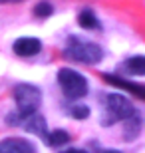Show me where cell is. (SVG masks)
<instances>
[{"label":"cell","mask_w":145,"mask_h":153,"mask_svg":"<svg viewBox=\"0 0 145 153\" xmlns=\"http://www.w3.org/2000/svg\"><path fill=\"white\" fill-rule=\"evenodd\" d=\"M14 100H16V114L8 115V123L10 125H20L24 119L36 114L40 102H42V94L36 85L30 84H18L14 88Z\"/></svg>","instance_id":"6da1fadb"},{"label":"cell","mask_w":145,"mask_h":153,"mask_svg":"<svg viewBox=\"0 0 145 153\" xmlns=\"http://www.w3.org/2000/svg\"><path fill=\"white\" fill-rule=\"evenodd\" d=\"M64 56L80 64H95L101 60L103 52L97 44L89 42V40H80L76 36H70L66 42V48H64Z\"/></svg>","instance_id":"7a4b0ae2"},{"label":"cell","mask_w":145,"mask_h":153,"mask_svg":"<svg viewBox=\"0 0 145 153\" xmlns=\"http://www.w3.org/2000/svg\"><path fill=\"white\" fill-rule=\"evenodd\" d=\"M58 82H60V88L68 100H80L88 94V82L76 70L62 68L58 72Z\"/></svg>","instance_id":"3957f363"},{"label":"cell","mask_w":145,"mask_h":153,"mask_svg":"<svg viewBox=\"0 0 145 153\" xmlns=\"http://www.w3.org/2000/svg\"><path fill=\"white\" fill-rule=\"evenodd\" d=\"M135 114L133 105L129 103V100H125L119 94H109L106 97V114H103V125H109L113 121H121L127 119Z\"/></svg>","instance_id":"277c9868"},{"label":"cell","mask_w":145,"mask_h":153,"mask_svg":"<svg viewBox=\"0 0 145 153\" xmlns=\"http://www.w3.org/2000/svg\"><path fill=\"white\" fill-rule=\"evenodd\" d=\"M12 50L16 52L18 56L22 58H30V56H36L40 50H42V44H40L38 38H20L14 42Z\"/></svg>","instance_id":"5b68a950"},{"label":"cell","mask_w":145,"mask_h":153,"mask_svg":"<svg viewBox=\"0 0 145 153\" xmlns=\"http://www.w3.org/2000/svg\"><path fill=\"white\" fill-rule=\"evenodd\" d=\"M0 153H36L34 145L26 139H18V137H10L0 141Z\"/></svg>","instance_id":"8992f818"},{"label":"cell","mask_w":145,"mask_h":153,"mask_svg":"<svg viewBox=\"0 0 145 153\" xmlns=\"http://www.w3.org/2000/svg\"><path fill=\"white\" fill-rule=\"evenodd\" d=\"M24 121H26V123H24V127H26V131H28V133H36V135L44 137V133H46V119L42 117V115L32 114L30 117L24 119Z\"/></svg>","instance_id":"52a82bcc"},{"label":"cell","mask_w":145,"mask_h":153,"mask_svg":"<svg viewBox=\"0 0 145 153\" xmlns=\"http://www.w3.org/2000/svg\"><path fill=\"white\" fill-rule=\"evenodd\" d=\"M127 123H125V129H123V137L125 139H135V137L139 135V131H141V117L137 114H133L131 117L125 119Z\"/></svg>","instance_id":"ba28073f"},{"label":"cell","mask_w":145,"mask_h":153,"mask_svg":"<svg viewBox=\"0 0 145 153\" xmlns=\"http://www.w3.org/2000/svg\"><path fill=\"white\" fill-rule=\"evenodd\" d=\"M123 70L131 76H143L145 74V58L143 56H133L123 64Z\"/></svg>","instance_id":"9c48e42d"},{"label":"cell","mask_w":145,"mask_h":153,"mask_svg":"<svg viewBox=\"0 0 145 153\" xmlns=\"http://www.w3.org/2000/svg\"><path fill=\"white\" fill-rule=\"evenodd\" d=\"M106 82L107 84H113V85H119V88H125V90H129V91H133L137 97H145V88L143 85L131 84V82H123L121 78H112L109 74L106 76Z\"/></svg>","instance_id":"30bf717a"},{"label":"cell","mask_w":145,"mask_h":153,"mask_svg":"<svg viewBox=\"0 0 145 153\" xmlns=\"http://www.w3.org/2000/svg\"><path fill=\"white\" fill-rule=\"evenodd\" d=\"M68 139H70V135H68L64 129H56V131H46L44 133V141L46 145H52V147H60V145H64V143H68Z\"/></svg>","instance_id":"8fae6325"},{"label":"cell","mask_w":145,"mask_h":153,"mask_svg":"<svg viewBox=\"0 0 145 153\" xmlns=\"http://www.w3.org/2000/svg\"><path fill=\"white\" fill-rule=\"evenodd\" d=\"M78 22H80V26L82 28H86V30H94V28H97L100 26V22H97V18H95V14L91 10H82L78 14Z\"/></svg>","instance_id":"7c38bea8"},{"label":"cell","mask_w":145,"mask_h":153,"mask_svg":"<svg viewBox=\"0 0 145 153\" xmlns=\"http://www.w3.org/2000/svg\"><path fill=\"white\" fill-rule=\"evenodd\" d=\"M52 14V4L50 2H40V4H36V8H34V16L38 18H48Z\"/></svg>","instance_id":"4fadbf2b"},{"label":"cell","mask_w":145,"mask_h":153,"mask_svg":"<svg viewBox=\"0 0 145 153\" xmlns=\"http://www.w3.org/2000/svg\"><path fill=\"white\" fill-rule=\"evenodd\" d=\"M72 115L76 119H86L89 115V109L86 108V105H76V108L72 109Z\"/></svg>","instance_id":"5bb4252c"},{"label":"cell","mask_w":145,"mask_h":153,"mask_svg":"<svg viewBox=\"0 0 145 153\" xmlns=\"http://www.w3.org/2000/svg\"><path fill=\"white\" fill-rule=\"evenodd\" d=\"M62 153H86L84 149H66V151H62Z\"/></svg>","instance_id":"9a60e30c"},{"label":"cell","mask_w":145,"mask_h":153,"mask_svg":"<svg viewBox=\"0 0 145 153\" xmlns=\"http://www.w3.org/2000/svg\"><path fill=\"white\" fill-rule=\"evenodd\" d=\"M0 2H16V0H0Z\"/></svg>","instance_id":"2e32d148"},{"label":"cell","mask_w":145,"mask_h":153,"mask_svg":"<svg viewBox=\"0 0 145 153\" xmlns=\"http://www.w3.org/2000/svg\"><path fill=\"white\" fill-rule=\"evenodd\" d=\"M106 153H119V151H106Z\"/></svg>","instance_id":"e0dca14e"}]
</instances>
